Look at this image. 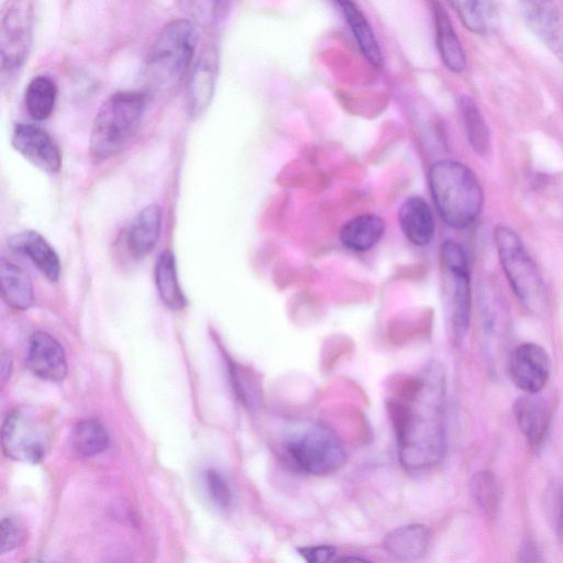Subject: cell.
I'll list each match as a JSON object with an SVG mask.
<instances>
[{"mask_svg":"<svg viewBox=\"0 0 563 563\" xmlns=\"http://www.w3.org/2000/svg\"><path fill=\"white\" fill-rule=\"evenodd\" d=\"M446 379L430 362L416 376L397 380L386 408L396 433L399 460L410 471L435 466L445 451Z\"/></svg>","mask_w":563,"mask_h":563,"instance_id":"1","label":"cell"},{"mask_svg":"<svg viewBox=\"0 0 563 563\" xmlns=\"http://www.w3.org/2000/svg\"><path fill=\"white\" fill-rule=\"evenodd\" d=\"M428 183L437 210L449 227L464 229L479 217L483 190L475 174L463 163L438 161L429 169Z\"/></svg>","mask_w":563,"mask_h":563,"instance_id":"2","label":"cell"},{"mask_svg":"<svg viewBox=\"0 0 563 563\" xmlns=\"http://www.w3.org/2000/svg\"><path fill=\"white\" fill-rule=\"evenodd\" d=\"M145 107L146 97L137 91L115 92L104 100L91 128V156L103 161L120 153L136 134Z\"/></svg>","mask_w":563,"mask_h":563,"instance_id":"3","label":"cell"},{"mask_svg":"<svg viewBox=\"0 0 563 563\" xmlns=\"http://www.w3.org/2000/svg\"><path fill=\"white\" fill-rule=\"evenodd\" d=\"M197 41L198 33L190 20H175L165 25L154 41L146 62L148 85L158 89L177 82L191 64Z\"/></svg>","mask_w":563,"mask_h":563,"instance_id":"4","label":"cell"},{"mask_svg":"<svg viewBox=\"0 0 563 563\" xmlns=\"http://www.w3.org/2000/svg\"><path fill=\"white\" fill-rule=\"evenodd\" d=\"M494 239L504 273L517 298L532 312L544 310V282L519 235L506 225H498Z\"/></svg>","mask_w":563,"mask_h":563,"instance_id":"5","label":"cell"},{"mask_svg":"<svg viewBox=\"0 0 563 563\" xmlns=\"http://www.w3.org/2000/svg\"><path fill=\"white\" fill-rule=\"evenodd\" d=\"M285 451L298 470L314 476L333 474L346 461L339 437L321 423L294 432L285 443Z\"/></svg>","mask_w":563,"mask_h":563,"instance_id":"6","label":"cell"},{"mask_svg":"<svg viewBox=\"0 0 563 563\" xmlns=\"http://www.w3.org/2000/svg\"><path fill=\"white\" fill-rule=\"evenodd\" d=\"M441 264L446 312L453 335L460 340L468 329L472 309L471 277L464 249L455 241H445L441 246Z\"/></svg>","mask_w":563,"mask_h":563,"instance_id":"7","label":"cell"},{"mask_svg":"<svg viewBox=\"0 0 563 563\" xmlns=\"http://www.w3.org/2000/svg\"><path fill=\"white\" fill-rule=\"evenodd\" d=\"M1 443L8 457L20 462L38 463L49 450L51 429L31 408H15L4 418Z\"/></svg>","mask_w":563,"mask_h":563,"instance_id":"8","label":"cell"},{"mask_svg":"<svg viewBox=\"0 0 563 563\" xmlns=\"http://www.w3.org/2000/svg\"><path fill=\"white\" fill-rule=\"evenodd\" d=\"M530 32L563 64V11L555 0H518Z\"/></svg>","mask_w":563,"mask_h":563,"instance_id":"9","label":"cell"},{"mask_svg":"<svg viewBox=\"0 0 563 563\" xmlns=\"http://www.w3.org/2000/svg\"><path fill=\"white\" fill-rule=\"evenodd\" d=\"M31 43V10L18 0L4 12L1 23L0 51L2 69H13L23 63Z\"/></svg>","mask_w":563,"mask_h":563,"instance_id":"10","label":"cell"},{"mask_svg":"<svg viewBox=\"0 0 563 563\" xmlns=\"http://www.w3.org/2000/svg\"><path fill=\"white\" fill-rule=\"evenodd\" d=\"M508 371L514 384L522 391L540 393L549 380L551 360L541 345L522 343L512 350Z\"/></svg>","mask_w":563,"mask_h":563,"instance_id":"11","label":"cell"},{"mask_svg":"<svg viewBox=\"0 0 563 563\" xmlns=\"http://www.w3.org/2000/svg\"><path fill=\"white\" fill-rule=\"evenodd\" d=\"M11 144L26 161L41 170L55 174L62 165V154L54 139L33 124L15 125Z\"/></svg>","mask_w":563,"mask_h":563,"instance_id":"12","label":"cell"},{"mask_svg":"<svg viewBox=\"0 0 563 563\" xmlns=\"http://www.w3.org/2000/svg\"><path fill=\"white\" fill-rule=\"evenodd\" d=\"M26 365L38 378L59 382L67 374V361L59 342L46 332H35L29 340Z\"/></svg>","mask_w":563,"mask_h":563,"instance_id":"13","label":"cell"},{"mask_svg":"<svg viewBox=\"0 0 563 563\" xmlns=\"http://www.w3.org/2000/svg\"><path fill=\"white\" fill-rule=\"evenodd\" d=\"M514 413L528 444L540 449L549 434L551 408L540 393H525L514 404Z\"/></svg>","mask_w":563,"mask_h":563,"instance_id":"14","label":"cell"},{"mask_svg":"<svg viewBox=\"0 0 563 563\" xmlns=\"http://www.w3.org/2000/svg\"><path fill=\"white\" fill-rule=\"evenodd\" d=\"M163 211L158 205L142 209L126 232V247L131 256L142 260L155 247L162 231Z\"/></svg>","mask_w":563,"mask_h":563,"instance_id":"15","label":"cell"},{"mask_svg":"<svg viewBox=\"0 0 563 563\" xmlns=\"http://www.w3.org/2000/svg\"><path fill=\"white\" fill-rule=\"evenodd\" d=\"M9 246L26 256L34 266L51 282L60 274V262L52 245L38 232L27 230L19 232L9 241Z\"/></svg>","mask_w":563,"mask_h":563,"instance_id":"16","label":"cell"},{"mask_svg":"<svg viewBox=\"0 0 563 563\" xmlns=\"http://www.w3.org/2000/svg\"><path fill=\"white\" fill-rule=\"evenodd\" d=\"M398 222L407 240L417 246H424L433 239V213L422 197L410 196L405 199L398 210Z\"/></svg>","mask_w":563,"mask_h":563,"instance_id":"17","label":"cell"},{"mask_svg":"<svg viewBox=\"0 0 563 563\" xmlns=\"http://www.w3.org/2000/svg\"><path fill=\"white\" fill-rule=\"evenodd\" d=\"M430 541L428 527L410 523L389 531L383 540V548L395 560L416 561L427 553Z\"/></svg>","mask_w":563,"mask_h":563,"instance_id":"18","label":"cell"},{"mask_svg":"<svg viewBox=\"0 0 563 563\" xmlns=\"http://www.w3.org/2000/svg\"><path fill=\"white\" fill-rule=\"evenodd\" d=\"M218 57L213 49L200 55L188 81V107L192 115L203 112L209 106L217 80Z\"/></svg>","mask_w":563,"mask_h":563,"instance_id":"19","label":"cell"},{"mask_svg":"<svg viewBox=\"0 0 563 563\" xmlns=\"http://www.w3.org/2000/svg\"><path fill=\"white\" fill-rule=\"evenodd\" d=\"M435 43L444 66L454 74L466 68V55L449 15L439 2H433Z\"/></svg>","mask_w":563,"mask_h":563,"instance_id":"20","label":"cell"},{"mask_svg":"<svg viewBox=\"0 0 563 563\" xmlns=\"http://www.w3.org/2000/svg\"><path fill=\"white\" fill-rule=\"evenodd\" d=\"M385 227V221L377 214H360L342 225L340 241L350 251L366 252L382 240Z\"/></svg>","mask_w":563,"mask_h":563,"instance_id":"21","label":"cell"},{"mask_svg":"<svg viewBox=\"0 0 563 563\" xmlns=\"http://www.w3.org/2000/svg\"><path fill=\"white\" fill-rule=\"evenodd\" d=\"M0 279L2 298L8 306L16 310H26L34 303L31 279L16 264L2 258Z\"/></svg>","mask_w":563,"mask_h":563,"instance_id":"22","label":"cell"},{"mask_svg":"<svg viewBox=\"0 0 563 563\" xmlns=\"http://www.w3.org/2000/svg\"><path fill=\"white\" fill-rule=\"evenodd\" d=\"M334 1L340 7L362 54L372 65L380 66L382 51L366 16L352 0Z\"/></svg>","mask_w":563,"mask_h":563,"instance_id":"23","label":"cell"},{"mask_svg":"<svg viewBox=\"0 0 563 563\" xmlns=\"http://www.w3.org/2000/svg\"><path fill=\"white\" fill-rule=\"evenodd\" d=\"M463 25L473 34L487 36L494 32L497 12L493 0H446Z\"/></svg>","mask_w":563,"mask_h":563,"instance_id":"24","label":"cell"},{"mask_svg":"<svg viewBox=\"0 0 563 563\" xmlns=\"http://www.w3.org/2000/svg\"><path fill=\"white\" fill-rule=\"evenodd\" d=\"M155 284L157 292L166 307L180 310L187 305L177 277L174 254L164 251L159 254L155 265Z\"/></svg>","mask_w":563,"mask_h":563,"instance_id":"25","label":"cell"},{"mask_svg":"<svg viewBox=\"0 0 563 563\" xmlns=\"http://www.w3.org/2000/svg\"><path fill=\"white\" fill-rule=\"evenodd\" d=\"M459 108L471 146L478 154H486L490 147V133L478 106L471 97L461 96Z\"/></svg>","mask_w":563,"mask_h":563,"instance_id":"26","label":"cell"},{"mask_svg":"<svg viewBox=\"0 0 563 563\" xmlns=\"http://www.w3.org/2000/svg\"><path fill=\"white\" fill-rule=\"evenodd\" d=\"M70 442L79 455L93 456L108 448L109 434L98 419L89 418L76 423L71 431Z\"/></svg>","mask_w":563,"mask_h":563,"instance_id":"27","label":"cell"},{"mask_svg":"<svg viewBox=\"0 0 563 563\" xmlns=\"http://www.w3.org/2000/svg\"><path fill=\"white\" fill-rule=\"evenodd\" d=\"M57 88L55 82L46 76L33 78L24 95L25 108L34 120L47 119L55 107Z\"/></svg>","mask_w":563,"mask_h":563,"instance_id":"28","label":"cell"},{"mask_svg":"<svg viewBox=\"0 0 563 563\" xmlns=\"http://www.w3.org/2000/svg\"><path fill=\"white\" fill-rule=\"evenodd\" d=\"M234 0H180L185 13L191 22L211 26L223 19Z\"/></svg>","mask_w":563,"mask_h":563,"instance_id":"29","label":"cell"},{"mask_svg":"<svg viewBox=\"0 0 563 563\" xmlns=\"http://www.w3.org/2000/svg\"><path fill=\"white\" fill-rule=\"evenodd\" d=\"M471 486L475 501L485 511L493 512L499 501V490L493 474L484 471L475 474Z\"/></svg>","mask_w":563,"mask_h":563,"instance_id":"30","label":"cell"},{"mask_svg":"<svg viewBox=\"0 0 563 563\" xmlns=\"http://www.w3.org/2000/svg\"><path fill=\"white\" fill-rule=\"evenodd\" d=\"M205 486L210 499L220 508H228L232 503V490L227 478L214 468L205 473Z\"/></svg>","mask_w":563,"mask_h":563,"instance_id":"31","label":"cell"},{"mask_svg":"<svg viewBox=\"0 0 563 563\" xmlns=\"http://www.w3.org/2000/svg\"><path fill=\"white\" fill-rule=\"evenodd\" d=\"M230 377L235 394L245 406H255L258 401V385L251 376L241 371L234 363L229 366Z\"/></svg>","mask_w":563,"mask_h":563,"instance_id":"32","label":"cell"},{"mask_svg":"<svg viewBox=\"0 0 563 563\" xmlns=\"http://www.w3.org/2000/svg\"><path fill=\"white\" fill-rule=\"evenodd\" d=\"M26 531L20 519L13 516L4 517L0 525V553L12 551L21 545Z\"/></svg>","mask_w":563,"mask_h":563,"instance_id":"33","label":"cell"},{"mask_svg":"<svg viewBox=\"0 0 563 563\" xmlns=\"http://www.w3.org/2000/svg\"><path fill=\"white\" fill-rule=\"evenodd\" d=\"M300 556L309 563H324L335 555V548L330 544L300 547L297 549Z\"/></svg>","mask_w":563,"mask_h":563,"instance_id":"34","label":"cell"},{"mask_svg":"<svg viewBox=\"0 0 563 563\" xmlns=\"http://www.w3.org/2000/svg\"><path fill=\"white\" fill-rule=\"evenodd\" d=\"M11 356L7 353H2L1 355V379L4 382L10 376L11 372Z\"/></svg>","mask_w":563,"mask_h":563,"instance_id":"35","label":"cell"},{"mask_svg":"<svg viewBox=\"0 0 563 563\" xmlns=\"http://www.w3.org/2000/svg\"><path fill=\"white\" fill-rule=\"evenodd\" d=\"M556 530H558L559 538H560L561 542L563 543V507L561 508L559 516H558Z\"/></svg>","mask_w":563,"mask_h":563,"instance_id":"36","label":"cell"}]
</instances>
